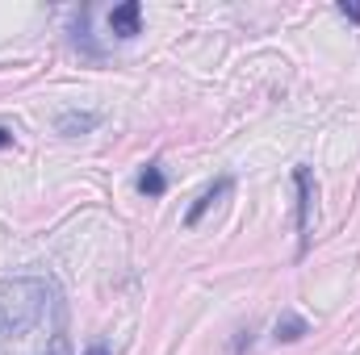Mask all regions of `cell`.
I'll list each match as a JSON object with an SVG mask.
<instances>
[{
  "label": "cell",
  "instance_id": "obj_3",
  "mask_svg": "<svg viewBox=\"0 0 360 355\" xmlns=\"http://www.w3.org/2000/svg\"><path fill=\"white\" fill-rule=\"evenodd\" d=\"M231 188H235V180H231V176H218L210 188H205V192H201V196H197V201H193V205H188L184 226H197V222H201V217H205L218 201H222V196H231Z\"/></svg>",
  "mask_w": 360,
  "mask_h": 355
},
{
  "label": "cell",
  "instance_id": "obj_5",
  "mask_svg": "<svg viewBox=\"0 0 360 355\" xmlns=\"http://www.w3.org/2000/svg\"><path fill=\"white\" fill-rule=\"evenodd\" d=\"M139 21H143V4H139V0H126V4H117V8L109 13V34L134 38V34H139Z\"/></svg>",
  "mask_w": 360,
  "mask_h": 355
},
{
  "label": "cell",
  "instance_id": "obj_2",
  "mask_svg": "<svg viewBox=\"0 0 360 355\" xmlns=\"http://www.w3.org/2000/svg\"><path fill=\"white\" fill-rule=\"evenodd\" d=\"M293 184H297V251L306 255L310 226H314V180H310V168L306 163L293 168Z\"/></svg>",
  "mask_w": 360,
  "mask_h": 355
},
{
  "label": "cell",
  "instance_id": "obj_4",
  "mask_svg": "<svg viewBox=\"0 0 360 355\" xmlns=\"http://www.w3.org/2000/svg\"><path fill=\"white\" fill-rule=\"evenodd\" d=\"M96 126H101V113H92V109H68V113H59V117H55V130H59V134H68V138L92 134Z\"/></svg>",
  "mask_w": 360,
  "mask_h": 355
},
{
  "label": "cell",
  "instance_id": "obj_8",
  "mask_svg": "<svg viewBox=\"0 0 360 355\" xmlns=\"http://www.w3.org/2000/svg\"><path fill=\"white\" fill-rule=\"evenodd\" d=\"M340 13H344L348 21H360V4H348V0H344V4H340Z\"/></svg>",
  "mask_w": 360,
  "mask_h": 355
},
{
  "label": "cell",
  "instance_id": "obj_10",
  "mask_svg": "<svg viewBox=\"0 0 360 355\" xmlns=\"http://www.w3.org/2000/svg\"><path fill=\"white\" fill-rule=\"evenodd\" d=\"M4 147H13V130H0V151Z\"/></svg>",
  "mask_w": 360,
  "mask_h": 355
},
{
  "label": "cell",
  "instance_id": "obj_1",
  "mask_svg": "<svg viewBox=\"0 0 360 355\" xmlns=\"http://www.w3.org/2000/svg\"><path fill=\"white\" fill-rule=\"evenodd\" d=\"M0 355H68V305L51 276L0 280Z\"/></svg>",
  "mask_w": 360,
  "mask_h": 355
},
{
  "label": "cell",
  "instance_id": "obj_7",
  "mask_svg": "<svg viewBox=\"0 0 360 355\" xmlns=\"http://www.w3.org/2000/svg\"><path fill=\"white\" fill-rule=\"evenodd\" d=\"M164 188H168V180L160 172V163H147V172L139 176V192H147V196H164Z\"/></svg>",
  "mask_w": 360,
  "mask_h": 355
},
{
  "label": "cell",
  "instance_id": "obj_9",
  "mask_svg": "<svg viewBox=\"0 0 360 355\" xmlns=\"http://www.w3.org/2000/svg\"><path fill=\"white\" fill-rule=\"evenodd\" d=\"M89 355H109V343H105V339H96V343L89 347Z\"/></svg>",
  "mask_w": 360,
  "mask_h": 355
},
{
  "label": "cell",
  "instance_id": "obj_6",
  "mask_svg": "<svg viewBox=\"0 0 360 355\" xmlns=\"http://www.w3.org/2000/svg\"><path fill=\"white\" fill-rule=\"evenodd\" d=\"M302 335H310V326H306L302 314H281L276 318V343H297Z\"/></svg>",
  "mask_w": 360,
  "mask_h": 355
}]
</instances>
